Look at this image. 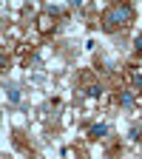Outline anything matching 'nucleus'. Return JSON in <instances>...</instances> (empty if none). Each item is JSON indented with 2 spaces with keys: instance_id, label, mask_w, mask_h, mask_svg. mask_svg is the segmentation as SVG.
Instances as JSON below:
<instances>
[{
  "instance_id": "2",
  "label": "nucleus",
  "mask_w": 142,
  "mask_h": 159,
  "mask_svg": "<svg viewBox=\"0 0 142 159\" xmlns=\"http://www.w3.org/2000/svg\"><path fill=\"white\" fill-rule=\"evenodd\" d=\"M105 131H108V128H105V125H97V128H91V136H103V134H105Z\"/></svg>"
},
{
  "instance_id": "3",
  "label": "nucleus",
  "mask_w": 142,
  "mask_h": 159,
  "mask_svg": "<svg viewBox=\"0 0 142 159\" xmlns=\"http://www.w3.org/2000/svg\"><path fill=\"white\" fill-rule=\"evenodd\" d=\"M134 80H136V85H142V74H134Z\"/></svg>"
},
{
  "instance_id": "1",
  "label": "nucleus",
  "mask_w": 142,
  "mask_h": 159,
  "mask_svg": "<svg viewBox=\"0 0 142 159\" xmlns=\"http://www.w3.org/2000/svg\"><path fill=\"white\" fill-rule=\"evenodd\" d=\"M131 20V9L128 6H114L108 14H105V26L108 29H117V26H125Z\"/></svg>"
}]
</instances>
